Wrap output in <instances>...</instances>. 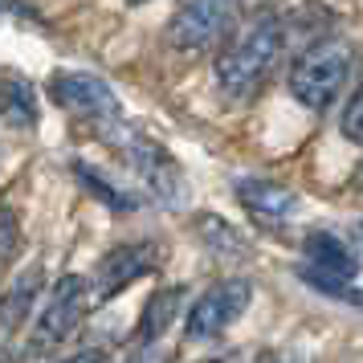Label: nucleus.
Masks as SVG:
<instances>
[{
  "mask_svg": "<svg viewBox=\"0 0 363 363\" xmlns=\"http://www.w3.org/2000/svg\"><path fill=\"white\" fill-rule=\"evenodd\" d=\"M286 29L274 13H257L249 17L237 33H225V45L216 53V86L229 99H249L257 94L269 69L278 66Z\"/></svg>",
  "mask_w": 363,
  "mask_h": 363,
  "instance_id": "f257e3e1",
  "label": "nucleus"
},
{
  "mask_svg": "<svg viewBox=\"0 0 363 363\" xmlns=\"http://www.w3.org/2000/svg\"><path fill=\"white\" fill-rule=\"evenodd\" d=\"M343 135L355 143V147H363V86L347 99V106H343Z\"/></svg>",
  "mask_w": 363,
  "mask_h": 363,
  "instance_id": "ddd939ff",
  "label": "nucleus"
},
{
  "mask_svg": "<svg viewBox=\"0 0 363 363\" xmlns=\"http://www.w3.org/2000/svg\"><path fill=\"white\" fill-rule=\"evenodd\" d=\"M351 245H355V253H359V274H363V225L355 229V237H351Z\"/></svg>",
  "mask_w": 363,
  "mask_h": 363,
  "instance_id": "2eb2a0df",
  "label": "nucleus"
},
{
  "mask_svg": "<svg viewBox=\"0 0 363 363\" xmlns=\"http://www.w3.org/2000/svg\"><path fill=\"white\" fill-rule=\"evenodd\" d=\"M0 118L9 127H33L37 123V90L29 78H21V74L0 78Z\"/></svg>",
  "mask_w": 363,
  "mask_h": 363,
  "instance_id": "1a4fd4ad",
  "label": "nucleus"
},
{
  "mask_svg": "<svg viewBox=\"0 0 363 363\" xmlns=\"http://www.w3.org/2000/svg\"><path fill=\"white\" fill-rule=\"evenodd\" d=\"M13 245H17V216L9 208H0V257H9Z\"/></svg>",
  "mask_w": 363,
  "mask_h": 363,
  "instance_id": "4468645a",
  "label": "nucleus"
},
{
  "mask_svg": "<svg viewBox=\"0 0 363 363\" xmlns=\"http://www.w3.org/2000/svg\"><path fill=\"white\" fill-rule=\"evenodd\" d=\"M155 262H160V245H151V241L111 249V253L99 262V269H94V281H90V302H94V306L111 302L118 290H127L131 281H139L143 274H151Z\"/></svg>",
  "mask_w": 363,
  "mask_h": 363,
  "instance_id": "39448f33",
  "label": "nucleus"
},
{
  "mask_svg": "<svg viewBox=\"0 0 363 363\" xmlns=\"http://www.w3.org/2000/svg\"><path fill=\"white\" fill-rule=\"evenodd\" d=\"M86 306H90V286H86V278L66 274L50 290L45 306L37 314V343H62V339H69L74 327L82 323Z\"/></svg>",
  "mask_w": 363,
  "mask_h": 363,
  "instance_id": "423d86ee",
  "label": "nucleus"
},
{
  "mask_svg": "<svg viewBox=\"0 0 363 363\" xmlns=\"http://www.w3.org/2000/svg\"><path fill=\"white\" fill-rule=\"evenodd\" d=\"M74 172H78V180H82L86 188H90V192H99V196L106 200L111 208H115V213H131V208H135V200L127 196V192H118V188H111V184L102 180V176H94V172H90L86 164H74Z\"/></svg>",
  "mask_w": 363,
  "mask_h": 363,
  "instance_id": "f8f14e48",
  "label": "nucleus"
},
{
  "mask_svg": "<svg viewBox=\"0 0 363 363\" xmlns=\"http://www.w3.org/2000/svg\"><path fill=\"white\" fill-rule=\"evenodd\" d=\"M127 4H147V0H127Z\"/></svg>",
  "mask_w": 363,
  "mask_h": 363,
  "instance_id": "dca6fc26",
  "label": "nucleus"
},
{
  "mask_svg": "<svg viewBox=\"0 0 363 363\" xmlns=\"http://www.w3.org/2000/svg\"><path fill=\"white\" fill-rule=\"evenodd\" d=\"M237 196L245 204L249 213L265 220V225H281L298 213V196L281 184H269V180H241L237 184Z\"/></svg>",
  "mask_w": 363,
  "mask_h": 363,
  "instance_id": "6e6552de",
  "label": "nucleus"
},
{
  "mask_svg": "<svg viewBox=\"0 0 363 363\" xmlns=\"http://www.w3.org/2000/svg\"><path fill=\"white\" fill-rule=\"evenodd\" d=\"M37 286H41V274H25V278L9 290V294L0 298V327H17L21 318L29 314V302L37 298Z\"/></svg>",
  "mask_w": 363,
  "mask_h": 363,
  "instance_id": "9b49d317",
  "label": "nucleus"
},
{
  "mask_svg": "<svg viewBox=\"0 0 363 363\" xmlns=\"http://www.w3.org/2000/svg\"><path fill=\"white\" fill-rule=\"evenodd\" d=\"M241 0H184L167 21V45L180 53H196L216 45L233 29Z\"/></svg>",
  "mask_w": 363,
  "mask_h": 363,
  "instance_id": "7ed1b4c3",
  "label": "nucleus"
},
{
  "mask_svg": "<svg viewBox=\"0 0 363 363\" xmlns=\"http://www.w3.org/2000/svg\"><path fill=\"white\" fill-rule=\"evenodd\" d=\"M180 302H184V286H167V290H160V294H151L147 306H143V314H139V330H135L139 343H155V339L172 327Z\"/></svg>",
  "mask_w": 363,
  "mask_h": 363,
  "instance_id": "9d476101",
  "label": "nucleus"
},
{
  "mask_svg": "<svg viewBox=\"0 0 363 363\" xmlns=\"http://www.w3.org/2000/svg\"><path fill=\"white\" fill-rule=\"evenodd\" d=\"M249 298H253V286H249L245 278H225V281H216V286H208V290L192 302V311H188V323H184L188 339H196V343L220 339V335L245 314Z\"/></svg>",
  "mask_w": 363,
  "mask_h": 363,
  "instance_id": "20e7f679",
  "label": "nucleus"
},
{
  "mask_svg": "<svg viewBox=\"0 0 363 363\" xmlns=\"http://www.w3.org/2000/svg\"><path fill=\"white\" fill-rule=\"evenodd\" d=\"M355 66V50L343 37H323L294 57L290 66V94L311 111H327L343 94L347 78Z\"/></svg>",
  "mask_w": 363,
  "mask_h": 363,
  "instance_id": "f03ea898",
  "label": "nucleus"
},
{
  "mask_svg": "<svg viewBox=\"0 0 363 363\" xmlns=\"http://www.w3.org/2000/svg\"><path fill=\"white\" fill-rule=\"evenodd\" d=\"M50 99L66 106L74 115H86L94 123H115L118 118V99L115 90L94 78V74H53L50 78Z\"/></svg>",
  "mask_w": 363,
  "mask_h": 363,
  "instance_id": "0eeeda50",
  "label": "nucleus"
}]
</instances>
